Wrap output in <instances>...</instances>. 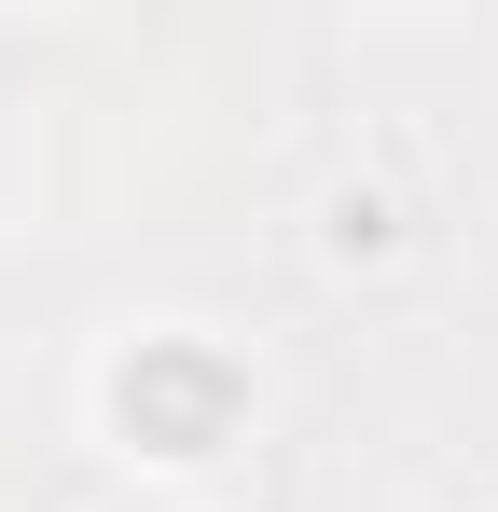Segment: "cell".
Returning <instances> with one entry per match:
<instances>
[{
    "label": "cell",
    "mask_w": 498,
    "mask_h": 512,
    "mask_svg": "<svg viewBox=\"0 0 498 512\" xmlns=\"http://www.w3.org/2000/svg\"><path fill=\"white\" fill-rule=\"evenodd\" d=\"M236 416V374L208 360V346H139L125 360V429L153 443V457H208Z\"/></svg>",
    "instance_id": "1"
}]
</instances>
